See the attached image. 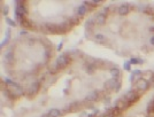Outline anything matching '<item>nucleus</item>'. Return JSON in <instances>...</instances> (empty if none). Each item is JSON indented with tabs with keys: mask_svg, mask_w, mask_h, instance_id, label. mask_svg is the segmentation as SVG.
<instances>
[{
	"mask_svg": "<svg viewBox=\"0 0 154 117\" xmlns=\"http://www.w3.org/2000/svg\"><path fill=\"white\" fill-rule=\"evenodd\" d=\"M149 45L151 46H154V34L149 38Z\"/></svg>",
	"mask_w": 154,
	"mask_h": 117,
	"instance_id": "nucleus-30",
	"label": "nucleus"
},
{
	"mask_svg": "<svg viewBox=\"0 0 154 117\" xmlns=\"http://www.w3.org/2000/svg\"><path fill=\"white\" fill-rule=\"evenodd\" d=\"M89 6H86L85 4H83V5H81V6L77 7L76 12H77V16H79V17H83L85 14L89 12V8H88Z\"/></svg>",
	"mask_w": 154,
	"mask_h": 117,
	"instance_id": "nucleus-17",
	"label": "nucleus"
},
{
	"mask_svg": "<svg viewBox=\"0 0 154 117\" xmlns=\"http://www.w3.org/2000/svg\"><path fill=\"white\" fill-rule=\"evenodd\" d=\"M97 68H98V61H93V62H89V63L86 64L85 70H86V72H88L89 75H92V74L96 72Z\"/></svg>",
	"mask_w": 154,
	"mask_h": 117,
	"instance_id": "nucleus-12",
	"label": "nucleus"
},
{
	"mask_svg": "<svg viewBox=\"0 0 154 117\" xmlns=\"http://www.w3.org/2000/svg\"><path fill=\"white\" fill-rule=\"evenodd\" d=\"M81 104H79V102H71L70 104H68L66 108H64V112H72V111H77L81 107H79Z\"/></svg>",
	"mask_w": 154,
	"mask_h": 117,
	"instance_id": "nucleus-14",
	"label": "nucleus"
},
{
	"mask_svg": "<svg viewBox=\"0 0 154 117\" xmlns=\"http://www.w3.org/2000/svg\"><path fill=\"white\" fill-rule=\"evenodd\" d=\"M123 100L130 106H132L134 104H136L139 99H140V92H138L136 88H130L128 91L123 94Z\"/></svg>",
	"mask_w": 154,
	"mask_h": 117,
	"instance_id": "nucleus-2",
	"label": "nucleus"
},
{
	"mask_svg": "<svg viewBox=\"0 0 154 117\" xmlns=\"http://www.w3.org/2000/svg\"><path fill=\"white\" fill-rule=\"evenodd\" d=\"M96 24V17H93V16H91L90 19H88L85 21V23H84V26H85V29L86 30H90L91 28H93V26Z\"/></svg>",
	"mask_w": 154,
	"mask_h": 117,
	"instance_id": "nucleus-19",
	"label": "nucleus"
},
{
	"mask_svg": "<svg viewBox=\"0 0 154 117\" xmlns=\"http://www.w3.org/2000/svg\"><path fill=\"white\" fill-rule=\"evenodd\" d=\"M135 86H136V90L138 92H146V91H148L149 87H151V82L147 80L146 78L140 77L136 80Z\"/></svg>",
	"mask_w": 154,
	"mask_h": 117,
	"instance_id": "nucleus-3",
	"label": "nucleus"
},
{
	"mask_svg": "<svg viewBox=\"0 0 154 117\" xmlns=\"http://www.w3.org/2000/svg\"><path fill=\"white\" fill-rule=\"evenodd\" d=\"M96 24L97 26H103V24H106V22H107V15H105V14L103 13H99V14H97L96 16Z\"/></svg>",
	"mask_w": 154,
	"mask_h": 117,
	"instance_id": "nucleus-11",
	"label": "nucleus"
},
{
	"mask_svg": "<svg viewBox=\"0 0 154 117\" xmlns=\"http://www.w3.org/2000/svg\"><path fill=\"white\" fill-rule=\"evenodd\" d=\"M123 69H124L125 71L132 72V69H131V63H130V61H125V62H124V64H123Z\"/></svg>",
	"mask_w": 154,
	"mask_h": 117,
	"instance_id": "nucleus-24",
	"label": "nucleus"
},
{
	"mask_svg": "<svg viewBox=\"0 0 154 117\" xmlns=\"http://www.w3.org/2000/svg\"><path fill=\"white\" fill-rule=\"evenodd\" d=\"M98 100H100V93L97 90L91 91L86 97H85V102H96Z\"/></svg>",
	"mask_w": 154,
	"mask_h": 117,
	"instance_id": "nucleus-8",
	"label": "nucleus"
},
{
	"mask_svg": "<svg viewBox=\"0 0 154 117\" xmlns=\"http://www.w3.org/2000/svg\"><path fill=\"white\" fill-rule=\"evenodd\" d=\"M14 61V47H9L6 52L4 53V62L12 63Z\"/></svg>",
	"mask_w": 154,
	"mask_h": 117,
	"instance_id": "nucleus-10",
	"label": "nucleus"
},
{
	"mask_svg": "<svg viewBox=\"0 0 154 117\" xmlns=\"http://www.w3.org/2000/svg\"><path fill=\"white\" fill-rule=\"evenodd\" d=\"M68 22L70 23V26H77L79 22H81V17L79 16H77V15H75V16H71V17H69V20H68Z\"/></svg>",
	"mask_w": 154,
	"mask_h": 117,
	"instance_id": "nucleus-21",
	"label": "nucleus"
},
{
	"mask_svg": "<svg viewBox=\"0 0 154 117\" xmlns=\"http://www.w3.org/2000/svg\"><path fill=\"white\" fill-rule=\"evenodd\" d=\"M11 33H12V32H11V29L8 28V29L6 30V37L2 39V41L0 43V48L5 47V46H6L7 44H8L9 41H11Z\"/></svg>",
	"mask_w": 154,
	"mask_h": 117,
	"instance_id": "nucleus-18",
	"label": "nucleus"
},
{
	"mask_svg": "<svg viewBox=\"0 0 154 117\" xmlns=\"http://www.w3.org/2000/svg\"><path fill=\"white\" fill-rule=\"evenodd\" d=\"M120 80L119 79H116V78H110V79H107L106 82H105V84H103V87H105V91L107 92H114L115 90V86L117 85Z\"/></svg>",
	"mask_w": 154,
	"mask_h": 117,
	"instance_id": "nucleus-6",
	"label": "nucleus"
},
{
	"mask_svg": "<svg viewBox=\"0 0 154 117\" xmlns=\"http://www.w3.org/2000/svg\"><path fill=\"white\" fill-rule=\"evenodd\" d=\"M48 115L51 117H61V115H62V111L60 110V109H58V108H51L50 110H48V112H47Z\"/></svg>",
	"mask_w": 154,
	"mask_h": 117,
	"instance_id": "nucleus-20",
	"label": "nucleus"
},
{
	"mask_svg": "<svg viewBox=\"0 0 154 117\" xmlns=\"http://www.w3.org/2000/svg\"><path fill=\"white\" fill-rule=\"evenodd\" d=\"M70 28H71V26H70V23H69L68 21L59 23V31H60V34H61V33L68 32V31L70 30Z\"/></svg>",
	"mask_w": 154,
	"mask_h": 117,
	"instance_id": "nucleus-13",
	"label": "nucleus"
},
{
	"mask_svg": "<svg viewBox=\"0 0 154 117\" xmlns=\"http://www.w3.org/2000/svg\"><path fill=\"white\" fill-rule=\"evenodd\" d=\"M43 28L47 33L51 34H60L59 31V23H52V22H46L43 24Z\"/></svg>",
	"mask_w": 154,
	"mask_h": 117,
	"instance_id": "nucleus-5",
	"label": "nucleus"
},
{
	"mask_svg": "<svg viewBox=\"0 0 154 117\" xmlns=\"http://www.w3.org/2000/svg\"><path fill=\"white\" fill-rule=\"evenodd\" d=\"M109 74H110L112 78H116V79H119L120 77H122L121 69H119L117 67H112V68L109 69Z\"/></svg>",
	"mask_w": 154,
	"mask_h": 117,
	"instance_id": "nucleus-15",
	"label": "nucleus"
},
{
	"mask_svg": "<svg viewBox=\"0 0 154 117\" xmlns=\"http://www.w3.org/2000/svg\"><path fill=\"white\" fill-rule=\"evenodd\" d=\"M42 117H51V116H50L48 114H44V115H43V116H42Z\"/></svg>",
	"mask_w": 154,
	"mask_h": 117,
	"instance_id": "nucleus-33",
	"label": "nucleus"
},
{
	"mask_svg": "<svg viewBox=\"0 0 154 117\" xmlns=\"http://www.w3.org/2000/svg\"><path fill=\"white\" fill-rule=\"evenodd\" d=\"M5 21H6V23L9 26H12V28H15V26H16V22H15L14 20H11L9 17H6V20H5Z\"/></svg>",
	"mask_w": 154,
	"mask_h": 117,
	"instance_id": "nucleus-25",
	"label": "nucleus"
},
{
	"mask_svg": "<svg viewBox=\"0 0 154 117\" xmlns=\"http://www.w3.org/2000/svg\"><path fill=\"white\" fill-rule=\"evenodd\" d=\"M39 90H40V82H39V80H35V82L31 83V84L29 85V87L26 88V95L28 98L35 97V95L38 94Z\"/></svg>",
	"mask_w": 154,
	"mask_h": 117,
	"instance_id": "nucleus-4",
	"label": "nucleus"
},
{
	"mask_svg": "<svg viewBox=\"0 0 154 117\" xmlns=\"http://www.w3.org/2000/svg\"><path fill=\"white\" fill-rule=\"evenodd\" d=\"M134 76H135L137 79L138 78L143 77V75H144V72H143V70H140V69H135V70H132V72H131Z\"/></svg>",
	"mask_w": 154,
	"mask_h": 117,
	"instance_id": "nucleus-23",
	"label": "nucleus"
},
{
	"mask_svg": "<svg viewBox=\"0 0 154 117\" xmlns=\"http://www.w3.org/2000/svg\"><path fill=\"white\" fill-rule=\"evenodd\" d=\"M93 39H94V41L98 43V44H105L106 41H107V38H106V36L101 32H97L94 33V36H93Z\"/></svg>",
	"mask_w": 154,
	"mask_h": 117,
	"instance_id": "nucleus-16",
	"label": "nucleus"
},
{
	"mask_svg": "<svg viewBox=\"0 0 154 117\" xmlns=\"http://www.w3.org/2000/svg\"><path fill=\"white\" fill-rule=\"evenodd\" d=\"M28 31H26V29H22V30H20L19 31V36H26V34H28Z\"/></svg>",
	"mask_w": 154,
	"mask_h": 117,
	"instance_id": "nucleus-28",
	"label": "nucleus"
},
{
	"mask_svg": "<svg viewBox=\"0 0 154 117\" xmlns=\"http://www.w3.org/2000/svg\"><path fill=\"white\" fill-rule=\"evenodd\" d=\"M1 12H2V15H4V16H7L8 13H9V7L7 6V5H4V6L1 7Z\"/></svg>",
	"mask_w": 154,
	"mask_h": 117,
	"instance_id": "nucleus-26",
	"label": "nucleus"
},
{
	"mask_svg": "<svg viewBox=\"0 0 154 117\" xmlns=\"http://www.w3.org/2000/svg\"><path fill=\"white\" fill-rule=\"evenodd\" d=\"M62 46H63V41H61L58 45V47H57V51H58V52H60V51L62 50Z\"/></svg>",
	"mask_w": 154,
	"mask_h": 117,
	"instance_id": "nucleus-29",
	"label": "nucleus"
},
{
	"mask_svg": "<svg viewBox=\"0 0 154 117\" xmlns=\"http://www.w3.org/2000/svg\"><path fill=\"white\" fill-rule=\"evenodd\" d=\"M122 88V82H119L117 83V85L115 86V90H114V92L115 93H117V92H120V90Z\"/></svg>",
	"mask_w": 154,
	"mask_h": 117,
	"instance_id": "nucleus-27",
	"label": "nucleus"
},
{
	"mask_svg": "<svg viewBox=\"0 0 154 117\" xmlns=\"http://www.w3.org/2000/svg\"><path fill=\"white\" fill-rule=\"evenodd\" d=\"M101 117H115V116H113L112 114H105L103 116H101Z\"/></svg>",
	"mask_w": 154,
	"mask_h": 117,
	"instance_id": "nucleus-31",
	"label": "nucleus"
},
{
	"mask_svg": "<svg viewBox=\"0 0 154 117\" xmlns=\"http://www.w3.org/2000/svg\"><path fill=\"white\" fill-rule=\"evenodd\" d=\"M130 63L131 65H138V64H144V60L139 58H131L130 60Z\"/></svg>",
	"mask_w": 154,
	"mask_h": 117,
	"instance_id": "nucleus-22",
	"label": "nucleus"
},
{
	"mask_svg": "<svg viewBox=\"0 0 154 117\" xmlns=\"http://www.w3.org/2000/svg\"><path fill=\"white\" fill-rule=\"evenodd\" d=\"M70 56H69V54H67V53H63V54H60L57 60L53 62V64L51 65V68H50V74L52 75H54V74H57L59 72L60 70H62L64 69L66 67H68V64L70 63Z\"/></svg>",
	"mask_w": 154,
	"mask_h": 117,
	"instance_id": "nucleus-1",
	"label": "nucleus"
},
{
	"mask_svg": "<svg viewBox=\"0 0 154 117\" xmlns=\"http://www.w3.org/2000/svg\"><path fill=\"white\" fill-rule=\"evenodd\" d=\"M109 100H110V99H109V97L107 95V97H106V99H105V104H109Z\"/></svg>",
	"mask_w": 154,
	"mask_h": 117,
	"instance_id": "nucleus-32",
	"label": "nucleus"
},
{
	"mask_svg": "<svg viewBox=\"0 0 154 117\" xmlns=\"http://www.w3.org/2000/svg\"><path fill=\"white\" fill-rule=\"evenodd\" d=\"M114 108H116L117 110H120L121 112L124 111L125 109H128L129 108V104L123 100V98H120V99H117L115 101V104H114Z\"/></svg>",
	"mask_w": 154,
	"mask_h": 117,
	"instance_id": "nucleus-9",
	"label": "nucleus"
},
{
	"mask_svg": "<svg viewBox=\"0 0 154 117\" xmlns=\"http://www.w3.org/2000/svg\"><path fill=\"white\" fill-rule=\"evenodd\" d=\"M131 12V5L128 2H123L120 6H117V14L121 16H127Z\"/></svg>",
	"mask_w": 154,
	"mask_h": 117,
	"instance_id": "nucleus-7",
	"label": "nucleus"
}]
</instances>
